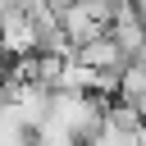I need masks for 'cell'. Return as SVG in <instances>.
I'll return each mask as SVG.
<instances>
[{
    "mask_svg": "<svg viewBox=\"0 0 146 146\" xmlns=\"http://www.w3.org/2000/svg\"><path fill=\"white\" fill-rule=\"evenodd\" d=\"M73 59L78 64H87V68H96V73H110V78H123V68L132 64L128 55H123V46L105 32V36H91L87 46H78L73 50Z\"/></svg>",
    "mask_w": 146,
    "mask_h": 146,
    "instance_id": "obj_1",
    "label": "cell"
},
{
    "mask_svg": "<svg viewBox=\"0 0 146 146\" xmlns=\"http://www.w3.org/2000/svg\"><path fill=\"white\" fill-rule=\"evenodd\" d=\"M32 146H87V141H78V137H68V132H59V128H41L36 137H32Z\"/></svg>",
    "mask_w": 146,
    "mask_h": 146,
    "instance_id": "obj_4",
    "label": "cell"
},
{
    "mask_svg": "<svg viewBox=\"0 0 146 146\" xmlns=\"http://www.w3.org/2000/svg\"><path fill=\"white\" fill-rule=\"evenodd\" d=\"M110 36L123 46V55H128V59H137V55L146 50V18L137 14V5H132V0H123V5H119L114 23H110Z\"/></svg>",
    "mask_w": 146,
    "mask_h": 146,
    "instance_id": "obj_2",
    "label": "cell"
},
{
    "mask_svg": "<svg viewBox=\"0 0 146 146\" xmlns=\"http://www.w3.org/2000/svg\"><path fill=\"white\" fill-rule=\"evenodd\" d=\"M114 100L132 105V110L146 119V59H132V64L123 68V78H119V96H114Z\"/></svg>",
    "mask_w": 146,
    "mask_h": 146,
    "instance_id": "obj_3",
    "label": "cell"
}]
</instances>
